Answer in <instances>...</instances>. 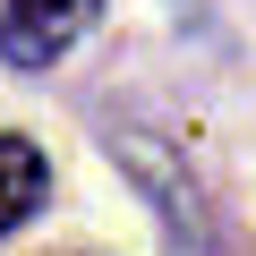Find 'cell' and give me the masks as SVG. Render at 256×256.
<instances>
[{"mask_svg": "<svg viewBox=\"0 0 256 256\" xmlns=\"http://www.w3.org/2000/svg\"><path fill=\"white\" fill-rule=\"evenodd\" d=\"M102 0H9V18H0V60L9 68H52L86 26H94Z\"/></svg>", "mask_w": 256, "mask_h": 256, "instance_id": "6da1fadb", "label": "cell"}, {"mask_svg": "<svg viewBox=\"0 0 256 256\" xmlns=\"http://www.w3.org/2000/svg\"><path fill=\"white\" fill-rule=\"evenodd\" d=\"M43 188H52V162H43L26 137H0V239L43 205Z\"/></svg>", "mask_w": 256, "mask_h": 256, "instance_id": "7a4b0ae2", "label": "cell"}]
</instances>
